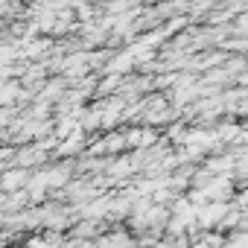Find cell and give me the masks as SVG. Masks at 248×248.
I'll use <instances>...</instances> for the list:
<instances>
[{
	"mask_svg": "<svg viewBox=\"0 0 248 248\" xmlns=\"http://www.w3.org/2000/svg\"><path fill=\"white\" fill-rule=\"evenodd\" d=\"M199 216H202V222H204V225H207V222H216V219L222 216V207H219V204H213V207H202V210H199Z\"/></svg>",
	"mask_w": 248,
	"mask_h": 248,
	"instance_id": "6da1fadb",
	"label": "cell"
}]
</instances>
